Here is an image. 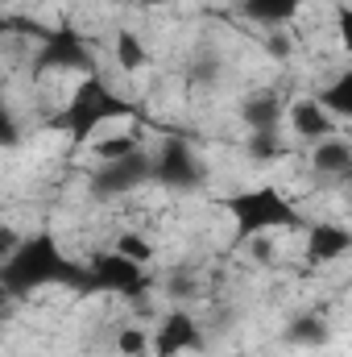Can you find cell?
Returning <instances> with one entry per match:
<instances>
[{
	"mask_svg": "<svg viewBox=\"0 0 352 357\" xmlns=\"http://www.w3.org/2000/svg\"><path fill=\"white\" fill-rule=\"evenodd\" d=\"M282 133L294 142V146H315V142H323V137H332V133H344V125L311 96V91H294L290 100H286V108H282Z\"/></svg>",
	"mask_w": 352,
	"mask_h": 357,
	"instance_id": "1",
	"label": "cell"
},
{
	"mask_svg": "<svg viewBox=\"0 0 352 357\" xmlns=\"http://www.w3.org/2000/svg\"><path fill=\"white\" fill-rule=\"evenodd\" d=\"M303 154V162H307V171L311 178L319 183V187H344L352 175V142L349 133H332V137H323V142H315V146H307V150H298Z\"/></svg>",
	"mask_w": 352,
	"mask_h": 357,
	"instance_id": "2",
	"label": "cell"
},
{
	"mask_svg": "<svg viewBox=\"0 0 352 357\" xmlns=\"http://www.w3.org/2000/svg\"><path fill=\"white\" fill-rule=\"evenodd\" d=\"M307 4H311V0H237L232 13H241V17L262 33V29H282V25H290Z\"/></svg>",
	"mask_w": 352,
	"mask_h": 357,
	"instance_id": "3",
	"label": "cell"
},
{
	"mask_svg": "<svg viewBox=\"0 0 352 357\" xmlns=\"http://www.w3.org/2000/svg\"><path fill=\"white\" fill-rule=\"evenodd\" d=\"M21 241H25V233H21L17 225L0 220V266H8V262H13V254L21 250Z\"/></svg>",
	"mask_w": 352,
	"mask_h": 357,
	"instance_id": "4",
	"label": "cell"
}]
</instances>
